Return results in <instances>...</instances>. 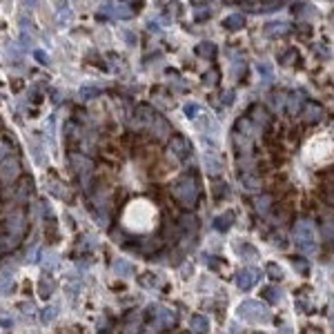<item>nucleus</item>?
<instances>
[{"instance_id":"nucleus-1","label":"nucleus","mask_w":334,"mask_h":334,"mask_svg":"<svg viewBox=\"0 0 334 334\" xmlns=\"http://www.w3.org/2000/svg\"><path fill=\"white\" fill-rule=\"evenodd\" d=\"M263 178L283 212L316 216L334 207V130L310 127L294 147L265 165Z\"/></svg>"},{"instance_id":"nucleus-9","label":"nucleus","mask_w":334,"mask_h":334,"mask_svg":"<svg viewBox=\"0 0 334 334\" xmlns=\"http://www.w3.org/2000/svg\"><path fill=\"white\" fill-rule=\"evenodd\" d=\"M18 310L22 312V314H27V316H31L33 312H36V308H33V303H29V301H25V303H20V305H18Z\"/></svg>"},{"instance_id":"nucleus-12","label":"nucleus","mask_w":334,"mask_h":334,"mask_svg":"<svg viewBox=\"0 0 334 334\" xmlns=\"http://www.w3.org/2000/svg\"><path fill=\"white\" fill-rule=\"evenodd\" d=\"M49 189H56V196H60V198H67V194H65V189L63 187H60V185H56V183H49V185H47Z\"/></svg>"},{"instance_id":"nucleus-14","label":"nucleus","mask_w":334,"mask_h":334,"mask_svg":"<svg viewBox=\"0 0 334 334\" xmlns=\"http://www.w3.org/2000/svg\"><path fill=\"white\" fill-rule=\"evenodd\" d=\"M7 152H9V147H7V145H5V143H0V158H3V156L7 154Z\"/></svg>"},{"instance_id":"nucleus-6","label":"nucleus","mask_w":334,"mask_h":334,"mask_svg":"<svg viewBox=\"0 0 334 334\" xmlns=\"http://www.w3.org/2000/svg\"><path fill=\"white\" fill-rule=\"evenodd\" d=\"M54 289H56V283H54L49 276H43L40 281H38V294H40L43 299H49V297H52Z\"/></svg>"},{"instance_id":"nucleus-5","label":"nucleus","mask_w":334,"mask_h":334,"mask_svg":"<svg viewBox=\"0 0 334 334\" xmlns=\"http://www.w3.org/2000/svg\"><path fill=\"white\" fill-rule=\"evenodd\" d=\"M58 261H60V256L54 252V249H43V254H40V259H38V263H40L45 270H54L56 265H58Z\"/></svg>"},{"instance_id":"nucleus-11","label":"nucleus","mask_w":334,"mask_h":334,"mask_svg":"<svg viewBox=\"0 0 334 334\" xmlns=\"http://www.w3.org/2000/svg\"><path fill=\"white\" fill-rule=\"evenodd\" d=\"M36 259H38V245H31L29 252H27V261H29V263H36Z\"/></svg>"},{"instance_id":"nucleus-8","label":"nucleus","mask_w":334,"mask_h":334,"mask_svg":"<svg viewBox=\"0 0 334 334\" xmlns=\"http://www.w3.org/2000/svg\"><path fill=\"white\" fill-rule=\"evenodd\" d=\"M11 289H14V278H9L7 274H5L3 278H0V294H9Z\"/></svg>"},{"instance_id":"nucleus-7","label":"nucleus","mask_w":334,"mask_h":334,"mask_svg":"<svg viewBox=\"0 0 334 334\" xmlns=\"http://www.w3.org/2000/svg\"><path fill=\"white\" fill-rule=\"evenodd\" d=\"M58 310H60V305L58 303H52V305H47L43 312H40V321L47 325V323H52L56 316H58Z\"/></svg>"},{"instance_id":"nucleus-3","label":"nucleus","mask_w":334,"mask_h":334,"mask_svg":"<svg viewBox=\"0 0 334 334\" xmlns=\"http://www.w3.org/2000/svg\"><path fill=\"white\" fill-rule=\"evenodd\" d=\"M25 230H27L25 214H22L20 210H11L9 216H7V238H5L7 247H11V245H16V243H20V238L25 236Z\"/></svg>"},{"instance_id":"nucleus-4","label":"nucleus","mask_w":334,"mask_h":334,"mask_svg":"<svg viewBox=\"0 0 334 334\" xmlns=\"http://www.w3.org/2000/svg\"><path fill=\"white\" fill-rule=\"evenodd\" d=\"M20 174V163L14 156H7L5 160H0V181L3 183H14Z\"/></svg>"},{"instance_id":"nucleus-2","label":"nucleus","mask_w":334,"mask_h":334,"mask_svg":"<svg viewBox=\"0 0 334 334\" xmlns=\"http://www.w3.org/2000/svg\"><path fill=\"white\" fill-rule=\"evenodd\" d=\"M120 227L127 234L147 236L160 227V210L149 196H136L122 207Z\"/></svg>"},{"instance_id":"nucleus-10","label":"nucleus","mask_w":334,"mask_h":334,"mask_svg":"<svg viewBox=\"0 0 334 334\" xmlns=\"http://www.w3.org/2000/svg\"><path fill=\"white\" fill-rule=\"evenodd\" d=\"M116 272H118V274H122V276H127L132 272V267L125 263V261H118V263H116Z\"/></svg>"},{"instance_id":"nucleus-13","label":"nucleus","mask_w":334,"mask_h":334,"mask_svg":"<svg viewBox=\"0 0 334 334\" xmlns=\"http://www.w3.org/2000/svg\"><path fill=\"white\" fill-rule=\"evenodd\" d=\"M0 325H3V327H14V321H9V319H0Z\"/></svg>"}]
</instances>
